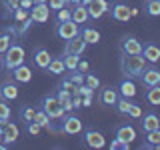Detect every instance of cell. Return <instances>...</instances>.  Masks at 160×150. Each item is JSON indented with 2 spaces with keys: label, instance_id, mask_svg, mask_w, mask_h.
<instances>
[{
  "label": "cell",
  "instance_id": "6da1fadb",
  "mask_svg": "<svg viewBox=\"0 0 160 150\" xmlns=\"http://www.w3.org/2000/svg\"><path fill=\"white\" fill-rule=\"evenodd\" d=\"M148 66V62L142 58V54H122L120 52V72L124 78H138L142 70Z\"/></svg>",
  "mask_w": 160,
  "mask_h": 150
},
{
  "label": "cell",
  "instance_id": "7a4b0ae2",
  "mask_svg": "<svg viewBox=\"0 0 160 150\" xmlns=\"http://www.w3.org/2000/svg\"><path fill=\"white\" fill-rule=\"evenodd\" d=\"M24 58H26V50H24V46L22 44L12 42L8 46V50L2 54V68L12 70V68H16L18 64H22Z\"/></svg>",
  "mask_w": 160,
  "mask_h": 150
},
{
  "label": "cell",
  "instance_id": "3957f363",
  "mask_svg": "<svg viewBox=\"0 0 160 150\" xmlns=\"http://www.w3.org/2000/svg\"><path fill=\"white\" fill-rule=\"evenodd\" d=\"M40 106H42V110L48 114L50 120H62L64 110H62V106H60L56 94H46V96L42 98V102H40Z\"/></svg>",
  "mask_w": 160,
  "mask_h": 150
},
{
  "label": "cell",
  "instance_id": "277c9868",
  "mask_svg": "<svg viewBox=\"0 0 160 150\" xmlns=\"http://www.w3.org/2000/svg\"><path fill=\"white\" fill-rule=\"evenodd\" d=\"M84 130V122L80 120V116L70 112L68 116H62V126H60V132L66 134V136H78Z\"/></svg>",
  "mask_w": 160,
  "mask_h": 150
},
{
  "label": "cell",
  "instance_id": "5b68a950",
  "mask_svg": "<svg viewBox=\"0 0 160 150\" xmlns=\"http://www.w3.org/2000/svg\"><path fill=\"white\" fill-rule=\"evenodd\" d=\"M80 34V26L72 20H64V22H56V36L60 40H68Z\"/></svg>",
  "mask_w": 160,
  "mask_h": 150
},
{
  "label": "cell",
  "instance_id": "8992f818",
  "mask_svg": "<svg viewBox=\"0 0 160 150\" xmlns=\"http://www.w3.org/2000/svg\"><path fill=\"white\" fill-rule=\"evenodd\" d=\"M82 140H84V144L90 148H104L106 146V138H104V134L102 132H98V130H94V128H88V130H82Z\"/></svg>",
  "mask_w": 160,
  "mask_h": 150
},
{
  "label": "cell",
  "instance_id": "52a82bcc",
  "mask_svg": "<svg viewBox=\"0 0 160 150\" xmlns=\"http://www.w3.org/2000/svg\"><path fill=\"white\" fill-rule=\"evenodd\" d=\"M64 50H62V54H76V56H82L84 52H86V48H88V44L82 40V36H74V38H68V40H64Z\"/></svg>",
  "mask_w": 160,
  "mask_h": 150
},
{
  "label": "cell",
  "instance_id": "ba28073f",
  "mask_svg": "<svg viewBox=\"0 0 160 150\" xmlns=\"http://www.w3.org/2000/svg\"><path fill=\"white\" fill-rule=\"evenodd\" d=\"M28 16H30V20H32L34 24H44V22H48V18H50V8H48V4H46V2H42V4H32V8L28 10Z\"/></svg>",
  "mask_w": 160,
  "mask_h": 150
},
{
  "label": "cell",
  "instance_id": "9c48e42d",
  "mask_svg": "<svg viewBox=\"0 0 160 150\" xmlns=\"http://www.w3.org/2000/svg\"><path fill=\"white\" fill-rule=\"evenodd\" d=\"M118 46H120L122 54H140L142 52V42L136 36H122Z\"/></svg>",
  "mask_w": 160,
  "mask_h": 150
},
{
  "label": "cell",
  "instance_id": "30bf717a",
  "mask_svg": "<svg viewBox=\"0 0 160 150\" xmlns=\"http://www.w3.org/2000/svg\"><path fill=\"white\" fill-rule=\"evenodd\" d=\"M108 14H110L114 20H118V22H128V20L132 18L130 8H128L124 2H114L112 6H108Z\"/></svg>",
  "mask_w": 160,
  "mask_h": 150
},
{
  "label": "cell",
  "instance_id": "8fae6325",
  "mask_svg": "<svg viewBox=\"0 0 160 150\" xmlns=\"http://www.w3.org/2000/svg\"><path fill=\"white\" fill-rule=\"evenodd\" d=\"M86 10L90 20H98L108 12V2L106 0H92L90 4H86Z\"/></svg>",
  "mask_w": 160,
  "mask_h": 150
},
{
  "label": "cell",
  "instance_id": "7c38bea8",
  "mask_svg": "<svg viewBox=\"0 0 160 150\" xmlns=\"http://www.w3.org/2000/svg\"><path fill=\"white\" fill-rule=\"evenodd\" d=\"M138 78H140V82H142L146 88L148 86H156V84H160V70L154 68V66H146Z\"/></svg>",
  "mask_w": 160,
  "mask_h": 150
},
{
  "label": "cell",
  "instance_id": "4fadbf2b",
  "mask_svg": "<svg viewBox=\"0 0 160 150\" xmlns=\"http://www.w3.org/2000/svg\"><path fill=\"white\" fill-rule=\"evenodd\" d=\"M18 136H20L18 126L14 122H8V120H6V124H4V132H2V136H0V140H2L6 146H10V144H14L18 140Z\"/></svg>",
  "mask_w": 160,
  "mask_h": 150
},
{
  "label": "cell",
  "instance_id": "5bb4252c",
  "mask_svg": "<svg viewBox=\"0 0 160 150\" xmlns=\"http://www.w3.org/2000/svg\"><path fill=\"white\" fill-rule=\"evenodd\" d=\"M32 58H34V64H36V66H38L40 70H46V66L50 64V60H52V54L48 52V48L38 46L36 50H34Z\"/></svg>",
  "mask_w": 160,
  "mask_h": 150
},
{
  "label": "cell",
  "instance_id": "9a60e30c",
  "mask_svg": "<svg viewBox=\"0 0 160 150\" xmlns=\"http://www.w3.org/2000/svg\"><path fill=\"white\" fill-rule=\"evenodd\" d=\"M12 72V76H14V80L16 82H22V84H28L30 80H32V68L30 66H26V64H18L16 68H12L10 70Z\"/></svg>",
  "mask_w": 160,
  "mask_h": 150
},
{
  "label": "cell",
  "instance_id": "2e32d148",
  "mask_svg": "<svg viewBox=\"0 0 160 150\" xmlns=\"http://www.w3.org/2000/svg\"><path fill=\"white\" fill-rule=\"evenodd\" d=\"M116 90H118L120 96H124V98H134V96L138 94L136 84H134V80H132V78H122Z\"/></svg>",
  "mask_w": 160,
  "mask_h": 150
},
{
  "label": "cell",
  "instance_id": "e0dca14e",
  "mask_svg": "<svg viewBox=\"0 0 160 150\" xmlns=\"http://www.w3.org/2000/svg\"><path fill=\"white\" fill-rule=\"evenodd\" d=\"M118 90L114 88V86H104L102 90H100V96H98V100L104 104V106H114L116 104V100H118Z\"/></svg>",
  "mask_w": 160,
  "mask_h": 150
},
{
  "label": "cell",
  "instance_id": "ac0fdd59",
  "mask_svg": "<svg viewBox=\"0 0 160 150\" xmlns=\"http://www.w3.org/2000/svg\"><path fill=\"white\" fill-rule=\"evenodd\" d=\"M18 98V86L16 82H2L0 84V100H6V102H10V100H16Z\"/></svg>",
  "mask_w": 160,
  "mask_h": 150
},
{
  "label": "cell",
  "instance_id": "d6986e66",
  "mask_svg": "<svg viewBox=\"0 0 160 150\" xmlns=\"http://www.w3.org/2000/svg\"><path fill=\"white\" fill-rule=\"evenodd\" d=\"M140 54H142V58L146 60V62H150V64H156L158 60H160V48L156 46V44H152V42L144 44Z\"/></svg>",
  "mask_w": 160,
  "mask_h": 150
},
{
  "label": "cell",
  "instance_id": "ffe728a7",
  "mask_svg": "<svg viewBox=\"0 0 160 150\" xmlns=\"http://www.w3.org/2000/svg\"><path fill=\"white\" fill-rule=\"evenodd\" d=\"M70 20L72 22H76L78 26L80 24H84V22H88V10H86V6L84 4H74V8L70 10Z\"/></svg>",
  "mask_w": 160,
  "mask_h": 150
},
{
  "label": "cell",
  "instance_id": "44dd1931",
  "mask_svg": "<svg viewBox=\"0 0 160 150\" xmlns=\"http://www.w3.org/2000/svg\"><path fill=\"white\" fill-rule=\"evenodd\" d=\"M142 148H146V150H158L160 148V128L158 130H150V132H144Z\"/></svg>",
  "mask_w": 160,
  "mask_h": 150
},
{
  "label": "cell",
  "instance_id": "7402d4cb",
  "mask_svg": "<svg viewBox=\"0 0 160 150\" xmlns=\"http://www.w3.org/2000/svg\"><path fill=\"white\" fill-rule=\"evenodd\" d=\"M12 38H18V32H16V28L8 26L2 34H0V56H2V54L8 50V46L12 44Z\"/></svg>",
  "mask_w": 160,
  "mask_h": 150
},
{
  "label": "cell",
  "instance_id": "603a6c76",
  "mask_svg": "<svg viewBox=\"0 0 160 150\" xmlns=\"http://www.w3.org/2000/svg\"><path fill=\"white\" fill-rule=\"evenodd\" d=\"M116 138H118L122 144H132L134 138H136V130H134L132 126H128V124H124V126H118V130H116Z\"/></svg>",
  "mask_w": 160,
  "mask_h": 150
},
{
  "label": "cell",
  "instance_id": "cb8c5ba5",
  "mask_svg": "<svg viewBox=\"0 0 160 150\" xmlns=\"http://www.w3.org/2000/svg\"><path fill=\"white\" fill-rule=\"evenodd\" d=\"M140 128H142V132H150V130H158L160 128V120L154 112H148L144 114L142 122H140Z\"/></svg>",
  "mask_w": 160,
  "mask_h": 150
},
{
  "label": "cell",
  "instance_id": "d4e9b609",
  "mask_svg": "<svg viewBox=\"0 0 160 150\" xmlns=\"http://www.w3.org/2000/svg\"><path fill=\"white\" fill-rule=\"evenodd\" d=\"M56 98H58V102H60V106H62L64 112H72V110H74V108H72V94H70V92L58 88Z\"/></svg>",
  "mask_w": 160,
  "mask_h": 150
},
{
  "label": "cell",
  "instance_id": "484cf974",
  "mask_svg": "<svg viewBox=\"0 0 160 150\" xmlns=\"http://www.w3.org/2000/svg\"><path fill=\"white\" fill-rule=\"evenodd\" d=\"M80 36L86 44H98L100 42V32L96 28H82L80 30Z\"/></svg>",
  "mask_w": 160,
  "mask_h": 150
},
{
  "label": "cell",
  "instance_id": "4316f807",
  "mask_svg": "<svg viewBox=\"0 0 160 150\" xmlns=\"http://www.w3.org/2000/svg\"><path fill=\"white\" fill-rule=\"evenodd\" d=\"M64 70H66V68H64L62 58H52L44 72H48V74H64Z\"/></svg>",
  "mask_w": 160,
  "mask_h": 150
},
{
  "label": "cell",
  "instance_id": "83f0119b",
  "mask_svg": "<svg viewBox=\"0 0 160 150\" xmlns=\"http://www.w3.org/2000/svg\"><path fill=\"white\" fill-rule=\"evenodd\" d=\"M146 100L152 104V106H158V104H160V84H156V86H148Z\"/></svg>",
  "mask_w": 160,
  "mask_h": 150
},
{
  "label": "cell",
  "instance_id": "f1b7e54d",
  "mask_svg": "<svg viewBox=\"0 0 160 150\" xmlns=\"http://www.w3.org/2000/svg\"><path fill=\"white\" fill-rule=\"evenodd\" d=\"M60 58H62V62H64V68H66V70H76L80 56H76V54H62Z\"/></svg>",
  "mask_w": 160,
  "mask_h": 150
},
{
  "label": "cell",
  "instance_id": "f546056e",
  "mask_svg": "<svg viewBox=\"0 0 160 150\" xmlns=\"http://www.w3.org/2000/svg\"><path fill=\"white\" fill-rule=\"evenodd\" d=\"M116 110H118V114H122V116H126L128 114V110H130V106H132V102H130V98H124V96H118V100H116Z\"/></svg>",
  "mask_w": 160,
  "mask_h": 150
},
{
  "label": "cell",
  "instance_id": "4dcf8cb0",
  "mask_svg": "<svg viewBox=\"0 0 160 150\" xmlns=\"http://www.w3.org/2000/svg\"><path fill=\"white\" fill-rule=\"evenodd\" d=\"M64 78H68L72 84H76V86H78V84L84 82V72H80L78 68H76V70H68V74H66Z\"/></svg>",
  "mask_w": 160,
  "mask_h": 150
},
{
  "label": "cell",
  "instance_id": "1f68e13d",
  "mask_svg": "<svg viewBox=\"0 0 160 150\" xmlns=\"http://www.w3.org/2000/svg\"><path fill=\"white\" fill-rule=\"evenodd\" d=\"M146 14L148 16H160V0H146Z\"/></svg>",
  "mask_w": 160,
  "mask_h": 150
},
{
  "label": "cell",
  "instance_id": "d6a6232c",
  "mask_svg": "<svg viewBox=\"0 0 160 150\" xmlns=\"http://www.w3.org/2000/svg\"><path fill=\"white\" fill-rule=\"evenodd\" d=\"M84 84H86L88 88H92V90H96V88H100V80H98V76L96 74H84Z\"/></svg>",
  "mask_w": 160,
  "mask_h": 150
},
{
  "label": "cell",
  "instance_id": "836d02e7",
  "mask_svg": "<svg viewBox=\"0 0 160 150\" xmlns=\"http://www.w3.org/2000/svg\"><path fill=\"white\" fill-rule=\"evenodd\" d=\"M34 110L36 108H32V106H22L18 110V116L24 120V122H30V120H32V116H34Z\"/></svg>",
  "mask_w": 160,
  "mask_h": 150
},
{
  "label": "cell",
  "instance_id": "e575fe53",
  "mask_svg": "<svg viewBox=\"0 0 160 150\" xmlns=\"http://www.w3.org/2000/svg\"><path fill=\"white\" fill-rule=\"evenodd\" d=\"M12 116V110L6 104V100H0V120H10Z\"/></svg>",
  "mask_w": 160,
  "mask_h": 150
},
{
  "label": "cell",
  "instance_id": "d590c367",
  "mask_svg": "<svg viewBox=\"0 0 160 150\" xmlns=\"http://www.w3.org/2000/svg\"><path fill=\"white\" fill-rule=\"evenodd\" d=\"M10 16L16 20V24H18V22H22V20H26V18H28V10H24V8H16V10H12V12H10Z\"/></svg>",
  "mask_w": 160,
  "mask_h": 150
},
{
  "label": "cell",
  "instance_id": "8d00e7d4",
  "mask_svg": "<svg viewBox=\"0 0 160 150\" xmlns=\"http://www.w3.org/2000/svg\"><path fill=\"white\" fill-rule=\"evenodd\" d=\"M20 24V28H16V32H18V36H24V34H26L28 32V30H30V26H32V20H30V16L26 18V20H22V22H18Z\"/></svg>",
  "mask_w": 160,
  "mask_h": 150
},
{
  "label": "cell",
  "instance_id": "74e56055",
  "mask_svg": "<svg viewBox=\"0 0 160 150\" xmlns=\"http://www.w3.org/2000/svg\"><path fill=\"white\" fill-rule=\"evenodd\" d=\"M48 2V8L50 10H60V8H64V6H68V0H46Z\"/></svg>",
  "mask_w": 160,
  "mask_h": 150
},
{
  "label": "cell",
  "instance_id": "f35d334b",
  "mask_svg": "<svg viewBox=\"0 0 160 150\" xmlns=\"http://www.w3.org/2000/svg\"><path fill=\"white\" fill-rule=\"evenodd\" d=\"M64 20H70V10L66 6L56 10V22H64Z\"/></svg>",
  "mask_w": 160,
  "mask_h": 150
},
{
  "label": "cell",
  "instance_id": "ab89813d",
  "mask_svg": "<svg viewBox=\"0 0 160 150\" xmlns=\"http://www.w3.org/2000/svg\"><path fill=\"white\" fill-rule=\"evenodd\" d=\"M2 2V6L8 10V12H12V10L20 8V0H0Z\"/></svg>",
  "mask_w": 160,
  "mask_h": 150
},
{
  "label": "cell",
  "instance_id": "60d3db41",
  "mask_svg": "<svg viewBox=\"0 0 160 150\" xmlns=\"http://www.w3.org/2000/svg\"><path fill=\"white\" fill-rule=\"evenodd\" d=\"M126 116H130V118H140V116H142V108H140L138 104L132 102V106H130V110H128Z\"/></svg>",
  "mask_w": 160,
  "mask_h": 150
},
{
  "label": "cell",
  "instance_id": "b9f144b4",
  "mask_svg": "<svg viewBox=\"0 0 160 150\" xmlns=\"http://www.w3.org/2000/svg\"><path fill=\"white\" fill-rule=\"evenodd\" d=\"M58 88H60V90H66V92H70V94H72V90L76 88V84H72V82H70L68 78H64L62 82L58 84Z\"/></svg>",
  "mask_w": 160,
  "mask_h": 150
},
{
  "label": "cell",
  "instance_id": "7bdbcfd3",
  "mask_svg": "<svg viewBox=\"0 0 160 150\" xmlns=\"http://www.w3.org/2000/svg\"><path fill=\"white\" fill-rule=\"evenodd\" d=\"M26 124H28V126H26L28 134H32V136H36V134L40 132V130H42V128H40V126H38L36 122H34V120H30V122H26Z\"/></svg>",
  "mask_w": 160,
  "mask_h": 150
},
{
  "label": "cell",
  "instance_id": "ee69618b",
  "mask_svg": "<svg viewBox=\"0 0 160 150\" xmlns=\"http://www.w3.org/2000/svg\"><path fill=\"white\" fill-rule=\"evenodd\" d=\"M76 68L80 70V72L86 74V72H88V68H90V64L86 62V60H78V66H76Z\"/></svg>",
  "mask_w": 160,
  "mask_h": 150
},
{
  "label": "cell",
  "instance_id": "f6af8a7d",
  "mask_svg": "<svg viewBox=\"0 0 160 150\" xmlns=\"http://www.w3.org/2000/svg\"><path fill=\"white\" fill-rule=\"evenodd\" d=\"M72 108H82V96H72Z\"/></svg>",
  "mask_w": 160,
  "mask_h": 150
},
{
  "label": "cell",
  "instance_id": "bcb514c9",
  "mask_svg": "<svg viewBox=\"0 0 160 150\" xmlns=\"http://www.w3.org/2000/svg\"><path fill=\"white\" fill-rule=\"evenodd\" d=\"M20 8L30 10V8H32V2H30V0H20Z\"/></svg>",
  "mask_w": 160,
  "mask_h": 150
},
{
  "label": "cell",
  "instance_id": "7dc6e473",
  "mask_svg": "<svg viewBox=\"0 0 160 150\" xmlns=\"http://www.w3.org/2000/svg\"><path fill=\"white\" fill-rule=\"evenodd\" d=\"M4 124H6V120H0V136H2V132H4Z\"/></svg>",
  "mask_w": 160,
  "mask_h": 150
},
{
  "label": "cell",
  "instance_id": "c3c4849f",
  "mask_svg": "<svg viewBox=\"0 0 160 150\" xmlns=\"http://www.w3.org/2000/svg\"><path fill=\"white\" fill-rule=\"evenodd\" d=\"M32 4H42V2H46V0H30Z\"/></svg>",
  "mask_w": 160,
  "mask_h": 150
},
{
  "label": "cell",
  "instance_id": "681fc988",
  "mask_svg": "<svg viewBox=\"0 0 160 150\" xmlns=\"http://www.w3.org/2000/svg\"><path fill=\"white\" fill-rule=\"evenodd\" d=\"M92 2V0H80V4H84V6H86V4H90Z\"/></svg>",
  "mask_w": 160,
  "mask_h": 150
},
{
  "label": "cell",
  "instance_id": "f907efd6",
  "mask_svg": "<svg viewBox=\"0 0 160 150\" xmlns=\"http://www.w3.org/2000/svg\"><path fill=\"white\" fill-rule=\"evenodd\" d=\"M8 146H6V144H4V142H0V150H6Z\"/></svg>",
  "mask_w": 160,
  "mask_h": 150
},
{
  "label": "cell",
  "instance_id": "816d5d0a",
  "mask_svg": "<svg viewBox=\"0 0 160 150\" xmlns=\"http://www.w3.org/2000/svg\"><path fill=\"white\" fill-rule=\"evenodd\" d=\"M70 4H80V0H68Z\"/></svg>",
  "mask_w": 160,
  "mask_h": 150
},
{
  "label": "cell",
  "instance_id": "f5cc1de1",
  "mask_svg": "<svg viewBox=\"0 0 160 150\" xmlns=\"http://www.w3.org/2000/svg\"><path fill=\"white\" fill-rule=\"evenodd\" d=\"M0 68H2V60H0Z\"/></svg>",
  "mask_w": 160,
  "mask_h": 150
}]
</instances>
